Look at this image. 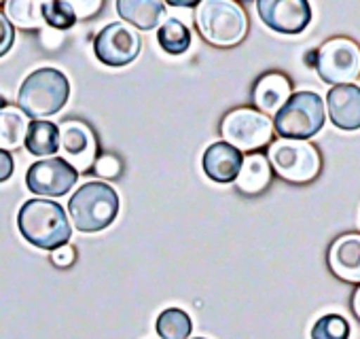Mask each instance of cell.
<instances>
[{"mask_svg":"<svg viewBox=\"0 0 360 339\" xmlns=\"http://www.w3.org/2000/svg\"><path fill=\"white\" fill-rule=\"evenodd\" d=\"M28 125V117L18 106L0 108V151H18L26 140Z\"/></svg>","mask_w":360,"mask_h":339,"instance_id":"cell-19","label":"cell"},{"mask_svg":"<svg viewBox=\"0 0 360 339\" xmlns=\"http://www.w3.org/2000/svg\"><path fill=\"white\" fill-rule=\"evenodd\" d=\"M349 322L341 314H326L311 326V339H349Z\"/></svg>","mask_w":360,"mask_h":339,"instance_id":"cell-25","label":"cell"},{"mask_svg":"<svg viewBox=\"0 0 360 339\" xmlns=\"http://www.w3.org/2000/svg\"><path fill=\"white\" fill-rule=\"evenodd\" d=\"M267 161L280 179L295 185L309 183L320 172V155L316 146L303 140H276L269 146Z\"/></svg>","mask_w":360,"mask_h":339,"instance_id":"cell-6","label":"cell"},{"mask_svg":"<svg viewBox=\"0 0 360 339\" xmlns=\"http://www.w3.org/2000/svg\"><path fill=\"white\" fill-rule=\"evenodd\" d=\"M13 43H15V28L5 18V13L0 11V58L9 53V49L13 47Z\"/></svg>","mask_w":360,"mask_h":339,"instance_id":"cell-27","label":"cell"},{"mask_svg":"<svg viewBox=\"0 0 360 339\" xmlns=\"http://www.w3.org/2000/svg\"><path fill=\"white\" fill-rule=\"evenodd\" d=\"M140 49H142L140 34L121 22H112L106 28H102L94 41L96 58L110 68H123L131 64L140 56Z\"/></svg>","mask_w":360,"mask_h":339,"instance_id":"cell-9","label":"cell"},{"mask_svg":"<svg viewBox=\"0 0 360 339\" xmlns=\"http://www.w3.org/2000/svg\"><path fill=\"white\" fill-rule=\"evenodd\" d=\"M326 110L339 129H360V87L358 85H335L326 94Z\"/></svg>","mask_w":360,"mask_h":339,"instance_id":"cell-13","label":"cell"},{"mask_svg":"<svg viewBox=\"0 0 360 339\" xmlns=\"http://www.w3.org/2000/svg\"><path fill=\"white\" fill-rule=\"evenodd\" d=\"M72 225L83 234H96L112 225L119 215L117 191L100 181H89L77 189L68 202Z\"/></svg>","mask_w":360,"mask_h":339,"instance_id":"cell-3","label":"cell"},{"mask_svg":"<svg viewBox=\"0 0 360 339\" xmlns=\"http://www.w3.org/2000/svg\"><path fill=\"white\" fill-rule=\"evenodd\" d=\"M193 339H206V337H193Z\"/></svg>","mask_w":360,"mask_h":339,"instance_id":"cell-32","label":"cell"},{"mask_svg":"<svg viewBox=\"0 0 360 339\" xmlns=\"http://www.w3.org/2000/svg\"><path fill=\"white\" fill-rule=\"evenodd\" d=\"M328 267L343 282L360 284V234H345L330 246Z\"/></svg>","mask_w":360,"mask_h":339,"instance_id":"cell-15","label":"cell"},{"mask_svg":"<svg viewBox=\"0 0 360 339\" xmlns=\"http://www.w3.org/2000/svg\"><path fill=\"white\" fill-rule=\"evenodd\" d=\"M3 106H7V104H5V98H3V96H0V108H3Z\"/></svg>","mask_w":360,"mask_h":339,"instance_id":"cell-31","label":"cell"},{"mask_svg":"<svg viewBox=\"0 0 360 339\" xmlns=\"http://www.w3.org/2000/svg\"><path fill=\"white\" fill-rule=\"evenodd\" d=\"M244 155L233 148L227 142H214L206 148L204 157H202V167L210 181L214 183H233L240 174Z\"/></svg>","mask_w":360,"mask_h":339,"instance_id":"cell-14","label":"cell"},{"mask_svg":"<svg viewBox=\"0 0 360 339\" xmlns=\"http://www.w3.org/2000/svg\"><path fill=\"white\" fill-rule=\"evenodd\" d=\"M24 144L37 157H47V155L58 153V148H60L58 125L51 123V121H32L28 125Z\"/></svg>","mask_w":360,"mask_h":339,"instance_id":"cell-20","label":"cell"},{"mask_svg":"<svg viewBox=\"0 0 360 339\" xmlns=\"http://www.w3.org/2000/svg\"><path fill=\"white\" fill-rule=\"evenodd\" d=\"M43 22L49 24L56 30H68L77 24V15L70 3L66 0H49V3H41Z\"/></svg>","mask_w":360,"mask_h":339,"instance_id":"cell-24","label":"cell"},{"mask_svg":"<svg viewBox=\"0 0 360 339\" xmlns=\"http://www.w3.org/2000/svg\"><path fill=\"white\" fill-rule=\"evenodd\" d=\"M13 167H15L13 155H11V153H5V151H0V183H5V181L11 179Z\"/></svg>","mask_w":360,"mask_h":339,"instance_id":"cell-29","label":"cell"},{"mask_svg":"<svg viewBox=\"0 0 360 339\" xmlns=\"http://www.w3.org/2000/svg\"><path fill=\"white\" fill-rule=\"evenodd\" d=\"M155 328L161 339H189V335L193 331V322L185 309L167 307L159 314Z\"/></svg>","mask_w":360,"mask_h":339,"instance_id":"cell-22","label":"cell"},{"mask_svg":"<svg viewBox=\"0 0 360 339\" xmlns=\"http://www.w3.org/2000/svg\"><path fill=\"white\" fill-rule=\"evenodd\" d=\"M195 24L206 43L214 47H233L248 32V18L231 0H202L195 11Z\"/></svg>","mask_w":360,"mask_h":339,"instance_id":"cell-4","label":"cell"},{"mask_svg":"<svg viewBox=\"0 0 360 339\" xmlns=\"http://www.w3.org/2000/svg\"><path fill=\"white\" fill-rule=\"evenodd\" d=\"M326 119L324 102L316 91L290 94L286 104L274 115V129L284 140H303L316 136Z\"/></svg>","mask_w":360,"mask_h":339,"instance_id":"cell-5","label":"cell"},{"mask_svg":"<svg viewBox=\"0 0 360 339\" xmlns=\"http://www.w3.org/2000/svg\"><path fill=\"white\" fill-rule=\"evenodd\" d=\"M290 98V81L280 72H267L263 75L255 89H252V102L259 108L261 115H276L286 100Z\"/></svg>","mask_w":360,"mask_h":339,"instance_id":"cell-16","label":"cell"},{"mask_svg":"<svg viewBox=\"0 0 360 339\" xmlns=\"http://www.w3.org/2000/svg\"><path fill=\"white\" fill-rule=\"evenodd\" d=\"M352 312H354V316L360 320V286L354 290V297H352Z\"/></svg>","mask_w":360,"mask_h":339,"instance_id":"cell-30","label":"cell"},{"mask_svg":"<svg viewBox=\"0 0 360 339\" xmlns=\"http://www.w3.org/2000/svg\"><path fill=\"white\" fill-rule=\"evenodd\" d=\"M58 132H60V148L66 155L64 159L77 172L91 170L98 159V140L94 129L79 119H68L62 125H58Z\"/></svg>","mask_w":360,"mask_h":339,"instance_id":"cell-12","label":"cell"},{"mask_svg":"<svg viewBox=\"0 0 360 339\" xmlns=\"http://www.w3.org/2000/svg\"><path fill=\"white\" fill-rule=\"evenodd\" d=\"M236 183L238 189L246 196H257L265 191L271 183V165L267 157L261 153H250L248 157H244Z\"/></svg>","mask_w":360,"mask_h":339,"instance_id":"cell-18","label":"cell"},{"mask_svg":"<svg viewBox=\"0 0 360 339\" xmlns=\"http://www.w3.org/2000/svg\"><path fill=\"white\" fill-rule=\"evenodd\" d=\"M5 18L11 22V26L24 30L41 28L43 24L41 3H37V0H9V3H5Z\"/></svg>","mask_w":360,"mask_h":339,"instance_id":"cell-23","label":"cell"},{"mask_svg":"<svg viewBox=\"0 0 360 339\" xmlns=\"http://www.w3.org/2000/svg\"><path fill=\"white\" fill-rule=\"evenodd\" d=\"M94 172L102 179H117L121 174V161L115 155H102L94 163Z\"/></svg>","mask_w":360,"mask_h":339,"instance_id":"cell-26","label":"cell"},{"mask_svg":"<svg viewBox=\"0 0 360 339\" xmlns=\"http://www.w3.org/2000/svg\"><path fill=\"white\" fill-rule=\"evenodd\" d=\"M159 47L169 56H183L191 47V30L180 20H165L157 30Z\"/></svg>","mask_w":360,"mask_h":339,"instance_id":"cell-21","label":"cell"},{"mask_svg":"<svg viewBox=\"0 0 360 339\" xmlns=\"http://www.w3.org/2000/svg\"><path fill=\"white\" fill-rule=\"evenodd\" d=\"M257 11L261 22L280 34H301L311 22L307 0H259Z\"/></svg>","mask_w":360,"mask_h":339,"instance_id":"cell-11","label":"cell"},{"mask_svg":"<svg viewBox=\"0 0 360 339\" xmlns=\"http://www.w3.org/2000/svg\"><path fill=\"white\" fill-rule=\"evenodd\" d=\"M70 98V83L58 68H37L20 87V110L34 121L58 115Z\"/></svg>","mask_w":360,"mask_h":339,"instance_id":"cell-2","label":"cell"},{"mask_svg":"<svg viewBox=\"0 0 360 339\" xmlns=\"http://www.w3.org/2000/svg\"><path fill=\"white\" fill-rule=\"evenodd\" d=\"M223 142L231 144L240 153H252L271 142V119L255 108H236L225 115L221 123Z\"/></svg>","mask_w":360,"mask_h":339,"instance_id":"cell-7","label":"cell"},{"mask_svg":"<svg viewBox=\"0 0 360 339\" xmlns=\"http://www.w3.org/2000/svg\"><path fill=\"white\" fill-rule=\"evenodd\" d=\"M18 227L28 244L51 252L70 240L66 210L53 200H28L18 212Z\"/></svg>","mask_w":360,"mask_h":339,"instance_id":"cell-1","label":"cell"},{"mask_svg":"<svg viewBox=\"0 0 360 339\" xmlns=\"http://www.w3.org/2000/svg\"><path fill=\"white\" fill-rule=\"evenodd\" d=\"M79 179L77 170L64 157L41 159L30 165L26 174V185L32 193L45 198H62L66 196Z\"/></svg>","mask_w":360,"mask_h":339,"instance_id":"cell-10","label":"cell"},{"mask_svg":"<svg viewBox=\"0 0 360 339\" xmlns=\"http://www.w3.org/2000/svg\"><path fill=\"white\" fill-rule=\"evenodd\" d=\"M117 13L138 30H153L165 18L161 0H117Z\"/></svg>","mask_w":360,"mask_h":339,"instance_id":"cell-17","label":"cell"},{"mask_svg":"<svg viewBox=\"0 0 360 339\" xmlns=\"http://www.w3.org/2000/svg\"><path fill=\"white\" fill-rule=\"evenodd\" d=\"M51 259H53V263H56L58 267H68V265L75 263V248L68 246V244H64V246H60V248L53 250Z\"/></svg>","mask_w":360,"mask_h":339,"instance_id":"cell-28","label":"cell"},{"mask_svg":"<svg viewBox=\"0 0 360 339\" xmlns=\"http://www.w3.org/2000/svg\"><path fill=\"white\" fill-rule=\"evenodd\" d=\"M320 79L328 85H349L360 77V47L349 39H330L316 51Z\"/></svg>","mask_w":360,"mask_h":339,"instance_id":"cell-8","label":"cell"}]
</instances>
